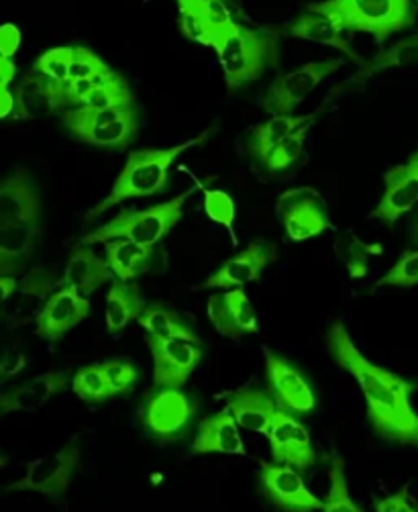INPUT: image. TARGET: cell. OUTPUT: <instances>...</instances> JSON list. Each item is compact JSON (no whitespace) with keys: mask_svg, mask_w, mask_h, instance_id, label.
Returning a JSON list of instances; mask_svg holds the SVG:
<instances>
[{"mask_svg":"<svg viewBox=\"0 0 418 512\" xmlns=\"http://www.w3.org/2000/svg\"><path fill=\"white\" fill-rule=\"evenodd\" d=\"M331 360L345 370L359 386L374 433L392 443L418 447V413L410 396L418 384L404 376L372 364L351 339L343 321H335L325 337Z\"/></svg>","mask_w":418,"mask_h":512,"instance_id":"1","label":"cell"},{"mask_svg":"<svg viewBox=\"0 0 418 512\" xmlns=\"http://www.w3.org/2000/svg\"><path fill=\"white\" fill-rule=\"evenodd\" d=\"M217 127H208L194 139H188L174 147L164 149H137L129 153V160L125 162L121 174L117 176V182L113 184L111 192L104 196L94 209L88 211L86 219H96L109 209L117 207V204L131 200V198H145L155 196L168 190L170 184V168L172 164L194 145H202L204 141L215 135Z\"/></svg>","mask_w":418,"mask_h":512,"instance_id":"2","label":"cell"},{"mask_svg":"<svg viewBox=\"0 0 418 512\" xmlns=\"http://www.w3.org/2000/svg\"><path fill=\"white\" fill-rule=\"evenodd\" d=\"M282 31L235 21L217 49L225 84L231 92L280 66Z\"/></svg>","mask_w":418,"mask_h":512,"instance_id":"3","label":"cell"},{"mask_svg":"<svg viewBox=\"0 0 418 512\" xmlns=\"http://www.w3.org/2000/svg\"><path fill=\"white\" fill-rule=\"evenodd\" d=\"M192 192L194 190L188 188L182 194L162 204H153V207L143 211L123 209L109 223H104L98 229L86 233L80 239V243L94 245V243H109L113 239H129L141 245L155 247L182 221L186 200L190 198Z\"/></svg>","mask_w":418,"mask_h":512,"instance_id":"4","label":"cell"},{"mask_svg":"<svg viewBox=\"0 0 418 512\" xmlns=\"http://www.w3.org/2000/svg\"><path fill=\"white\" fill-rule=\"evenodd\" d=\"M317 9L335 17L349 33H368L378 43L414 25L412 0H323Z\"/></svg>","mask_w":418,"mask_h":512,"instance_id":"5","label":"cell"},{"mask_svg":"<svg viewBox=\"0 0 418 512\" xmlns=\"http://www.w3.org/2000/svg\"><path fill=\"white\" fill-rule=\"evenodd\" d=\"M198 415L196 400L182 388L153 386L143 394L139 421L143 431L160 445L182 441Z\"/></svg>","mask_w":418,"mask_h":512,"instance_id":"6","label":"cell"},{"mask_svg":"<svg viewBox=\"0 0 418 512\" xmlns=\"http://www.w3.org/2000/svg\"><path fill=\"white\" fill-rule=\"evenodd\" d=\"M80 466H82V449H80V443L74 439L66 443L62 449L35 459L33 464H29L25 476L9 484L7 490L37 492L51 500H60L68 492Z\"/></svg>","mask_w":418,"mask_h":512,"instance_id":"7","label":"cell"},{"mask_svg":"<svg viewBox=\"0 0 418 512\" xmlns=\"http://www.w3.org/2000/svg\"><path fill=\"white\" fill-rule=\"evenodd\" d=\"M341 66L343 60L308 62L288 74H282L259 100V107L272 117H290L329 76L341 70Z\"/></svg>","mask_w":418,"mask_h":512,"instance_id":"8","label":"cell"},{"mask_svg":"<svg viewBox=\"0 0 418 512\" xmlns=\"http://www.w3.org/2000/svg\"><path fill=\"white\" fill-rule=\"evenodd\" d=\"M276 211L284 233L294 243H304L331 229L327 200L317 188L300 186L280 194Z\"/></svg>","mask_w":418,"mask_h":512,"instance_id":"9","label":"cell"},{"mask_svg":"<svg viewBox=\"0 0 418 512\" xmlns=\"http://www.w3.org/2000/svg\"><path fill=\"white\" fill-rule=\"evenodd\" d=\"M266 384L280 411L306 417L315 411L319 398L306 374L284 355L266 349Z\"/></svg>","mask_w":418,"mask_h":512,"instance_id":"10","label":"cell"},{"mask_svg":"<svg viewBox=\"0 0 418 512\" xmlns=\"http://www.w3.org/2000/svg\"><path fill=\"white\" fill-rule=\"evenodd\" d=\"M261 496L280 512H317L323 500L304 484L302 472L276 462H261L257 474Z\"/></svg>","mask_w":418,"mask_h":512,"instance_id":"11","label":"cell"},{"mask_svg":"<svg viewBox=\"0 0 418 512\" xmlns=\"http://www.w3.org/2000/svg\"><path fill=\"white\" fill-rule=\"evenodd\" d=\"M153 357V386L184 388L204 357L202 343L147 335Z\"/></svg>","mask_w":418,"mask_h":512,"instance_id":"12","label":"cell"},{"mask_svg":"<svg viewBox=\"0 0 418 512\" xmlns=\"http://www.w3.org/2000/svg\"><path fill=\"white\" fill-rule=\"evenodd\" d=\"M280 260V249L268 239H255L243 251L235 253L215 274L208 276L200 290H233L255 282L268 266Z\"/></svg>","mask_w":418,"mask_h":512,"instance_id":"13","label":"cell"},{"mask_svg":"<svg viewBox=\"0 0 418 512\" xmlns=\"http://www.w3.org/2000/svg\"><path fill=\"white\" fill-rule=\"evenodd\" d=\"M268 441L276 464L290 466L298 472H306L317 466V449L312 445L310 431L298 417L280 411V408L268 431Z\"/></svg>","mask_w":418,"mask_h":512,"instance_id":"14","label":"cell"},{"mask_svg":"<svg viewBox=\"0 0 418 512\" xmlns=\"http://www.w3.org/2000/svg\"><path fill=\"white\" fill-rule=\"evenodd\" d=\"M90 313L88 296L80 294L70 286H60L47 298L39 311L35 325V335L45 341H60L68 331L86 321Z\"/></svg>","mask_w":418,"mask_h":512,"instance_id":"15","label":"cell"},{"mask_svg":"<svg viewBox=\"0 0 418 512\" xmlns=\"http://www.w3.org/2000/svg\"><path fill=\"white\" fill-rule=\"evenodd\" d=\"M418 204V149L412 156L386 172L384 194L378 207L372 211V219L392 227L406 213L414 211Z\"/></svg>","mask_w":418,"mask_h":512,"instance_id":"16","label":"cell"},{"mask_svg":"<svg viewBox=\"0 0 418 512\" xmlns=\"http://www.w3.org/2000/svg\"><path fill=\"white\" fill-rule=\"evenodd\" d=\"M41 237V215L0 225V276L17 278L25 274L41 245Z\"/></svg>","mask_w":418,"mask_h":512,"instance_id":"17","label":"cell"},{"mask_svg":"<svg viewBox=\"0 0 418 512\" xmlns=\"http://www.w3.org/2000/svg\"><path fill=\"white\" fill-rule=\"evenodd\" d=\"M60 278V268L54 264L35 266L25 272L13 298L7 302V319L13 325H27L35 321L47 298L60 288Z\"/></svg>","mask_w":418,"mask_h":512,"instance_id":"18","label":"cell"},{"mask_svg":"<svg viewBox=\"0 0 418 512\" xmlns=\"http://www.w3.org/2000/svg\"><path fill=\"white\" fill-rule=\"evenodd\" d=\"M206 313L219 335L227 339H241L259 333L255 309L243 288L213 294L208 298Z\"/></svg>","mask_w":418,"mask_h":512,"instance_id":"19","label":"cell"},{"mask_svg":"<svg viewBox=\"0 0 418 512\" xmlns=\"http://www.w3.org/2000/svg\"><path fill=\"white\" fill-rule=\"evenodd\" d=\"M70 384L66 370H51L0 392V417L11 413H33Z\"/></svg>","mask_w":418,"mask_h":512,"instance_id":"20","label":"cell"},{"mask_svg":"<svg viewBox=\"0 0 418 512\" xmlns=\"http://www.w3.org/2000/svg\"><path fill=\"white\" fill-rule=\"evenodd\" d=\"M282 33L288 35V37H294V39L315 41V43H321V45L335 47V49L341 51V54H345L349 60H353L359 66L368 64L351 47V43L343 37V29L335 21V17L317 9L315 3L308 5L306 11L302 15H298L290 25H286V29Z\"/></svg>","mask_w":418,"mask_h":512,"instance_id":"21","label":"cell"},{"mask_svg":"<svg viewBox=\"0 0 418 512\" xmlns=\"http://www.w3.org/2000/svg\"><path fill=\"white\" fill-rule=\"evenodd\" d=\"M41 215V192L27 168H17L0 180V225Z\"/></svg>","mask_w":418,"mask_h":512,"instance_id":"22","label":"cell"},{"mask_svg":"<svg viewBox=\"0 0 418 512\" xmlns=\"http://www.w3.org/2000/svg\"><path fill=\"white\" fill-rule=\"evenodd\" d=\"M113 278L115 274L107 258H100L92 245L78 243L68 255V264L60 278V286H70L80 294L90 296L104 284L113 282Z\"/></svg>","mask_w":418,"mask_h":512,"instance_id":"23","label":"cell"},{"mask_svg":"<svg viewBox=\"0 0 418 512\" xmlns=\"http://www.w3.org/2000/svg\"><path fill=\"white\" fill-rule=\"evenodd\" d=\"M239 425L229 411H219L204 417L198 423L194 441L190 445L194 455L223 453V455H245V443L239 433Z\"/></svg>","mask_w":418,"mask_h":512,"instance_id":"24","label":"cell"},{"mask_svg":"<svg viewBox=\"0 0 418 512\" xmlns=\"http://www.w3.org/2000/svg\"><path fill=\"white\" fill-rule=\"evenodd\" d=\"M227 411L233 415L241 429L268 435L278 413V406L268 390L247 386L229 396Z\"/></svg>","mask_w":418,"mask_h":512,"instance_id":"25","label":"cell"},{"mask_svg":"<svg viewBox=\"0 0 418 512\" xmlns=\"http://www.w3.org/2000/svg\"><path fill=\"white\" fill-rule=\"evenodd\" d=\"M107 262L117 280L133 282L135 278L151 272L155 268L158 249L151 245H141L129 239H113L104 243Z\"/></svg>","mask_w":418,"mask_h":512,"instance_id":"26","label":"cell"},{"mask_svg":"<svg viewBox=\"0 0 418 512\" xmlns=\"http://www.w3.org/2000/svg\"><path fill=\"white\" fill-rule=\"evenodd\" d=\"M321 111V109H319ZM317 113L312 115H304V117H296V115H290V117H272L270 121L261 123L257 127L251 129L249 137H247V151L249 156L261 164L268 156L270 151L280 143L284 141L288 135H292L294 131H298L300 127L304 125H310L312 121L317 119Z\"/></svg>","mask_w":418,"mask_h":512,"instance_id":"27","label":"cell"},{"mask_svg":"<svg viewBox=\"0 0 418 512\" xmlns=\"http://www.w3.org/2000/svg\"><path fill=\"white\" fill-rule=\"evenodd\" d=\"M139 327L145 329L151 337H166V339H186L192 343H200V337L194 329V325L180 315L172 306L164 302H149L141 317L137 319Z\"/></svg>","mask_w":418,"mask_h":512,"instance_id":"28","label":"cell"},{"mask_svg":"<svg viewBox=\"0 0 418 512\" xmlns=\"http://www.w3.org/2000/svg\"><path fill=\"white\" fill-rule=\"evenodd\" d=\"M143 309H145V300L141 296L139 284L123 282L115 278L107 294V313H104L107 329L111 333L123 331L129 323L141 317Z\"/></svg>","mask_w":418,"mask_h":512,"instance_id":"29","label":"cell"},{"mask_svg":"<svg viewBox=\"0 0 418 512\" xmlns=\"http://www.w3.org/2000/svg\"><path fill=\"white\" fill-rule=\"evenodd\" d=\"M239 0H178V11H190L198 15L217 37L215 51L221 47L231 27L235 25V11Z\"/></svg>","mask_w":418,"mask_h":512,"instance_id":"30","label":"cell"},{"mask_svg":"<svg viewBox=\"0 0 418 512\" xmlns=\"http://www.w3.org/2000/svg\"><path fill=\"white\" fill-rule=\"evenodd\" d=\"M139 127H141V115H139L137 107H131L121 119L84 135L82 143H88V145H94L100 149L123 151L135 141Z\"/></svg>","mask_w":418,"mask_h":512,"instance_id":"31","label":"cell"},{"mask_svg":"<svg viewBox=\"0 0 418 512\" xmlns=\"http://www.w3.org/2000/svg\"><path fill=\"white\" fill-rule=\"evenodd\" d=\"M414 64H418V35L402 39V41L394 43L392 47L380 51V54L370 64L363 66V70L355 76V80H365L368 76L378 74V72L414 66Z\"/></svg>","mask_w":418,"mask_h":512,"instance_id":"32","label":"cell"},{"mask_svg":"<svg viewBox=\"0 0 418 512\" xmlns=\"http://www.w3.org/2000/svg\"><path fill=\"white\" fill-rule=\"evenodd\" d=\"M72 390L86 404H102L115 398L102 362L80 368L72 378Z\"/></svg>","mask_w":418,"mask_h":512,"instance_id":"33","label":"cell"},{"mask_svg":"<svg viewBox=\"0 0 418 512\" xmlns=\"http://www.w3.org/2000/svg\"><path fill=\"white\" fill-rule=\"evenodd\" d=\"M337 251H339V258L345 264L349 276L357 280V278L368 276L372 258L374 255L382 253V245H370V243L361 241L357 235L347 233L345 237L339 239Z\"/></svg>","mask_w":418,"mask_h":512,"instance_id":"34","label":"cell"},{"mask_svg":"<svg viewBox=\"0 0 418 512\" xmlns=\"http://www.w3.org/2000/svg\"><path fill=\"white\" fill-rule=\"evenodd\" d=\"M329 496L323 502V512H363V508L353 502L347 486V474H345V459L341 453H335L331 457L329 466Z\"/></svg>","mask_w":418,"mask_h":512,"instance_id":"35","label":"cell"},{"mask_svg":"<svg viewBox=\"0 0 418 512\" xmlns=\"http://www.w3.org/2000/svg\"><path fill=\"white\" fill-rule=\"evenodd\" d=\"M308 129H310V125H304L298 131H294L292 135H288L284 141H280L270 151V156L264 162H261L259 166L264 168L268 174H274V176L288 172L300 160V156H302Z\"/></svg>","mask_w":418,"mask_h":512,"instance_id":"36","label":"cell"},{"mask_svg":"<svg viewBox=\"0 0 418 512\" xmlns=\"http://www.w3.org/2000/svg\"><path fill=\"white\" fill-rule=\"evenodd\" d=\"M133 105H135V92L129 86L127 78L119 72V76L113 82L104 84V86L96 88L94 92H90L82 107L115 109V107H133Z\"/></svg>","mask_w":418,"mask_h":512,"instance_id":"37","label":"cell"},{"mask_svg":"<svg viewBox=\"0 0 418 512\" xmlns=\"http://www.w3.org/2000/svg\"><path fill=\"white\" fill-rule=\"evenodd\" d=\"M72 56H74V45H62L47 49L45 54L37 58V62L31 68V74L47 78L51 82L66 84L70 80V68H72Z\"/></svg>","mask_w":418,"mask_h":512,"instance_id":"38","label":"cell"},{"mask_svg":"<svg viewBox=\"0 0 418 512\" xmlns=\"http://www.w3.org/2000/svg\"><path fill=\"white\" fill-rule=\"evenodd\" d=\"M104 372H107L113 396H125L131 394L133 388L139 384L141 372L137 364L129 357H109V360L102 362Z\"/></svg>","mask_w":418,"mask_h":512,"instance_id":"39","label":"cell"},{"mask_svg":"<svg viewBox=\"0 0 418 512\" xmlns=\"http://www.w3.org/2000/svg\"><path fill=\"white\" fill-rule=\"evenodd\" d=\"M414 288L418 286V249L404 251L398 262L376 282V288Z\"/></svg>","mask_w":418,"mask_h":512,"instance_id":"40","label":"cell"},{"mask_svg":"<svg viewBox=\"0 0 418 512\" xmlns=\"http://www.w3.org/2000/svg\"><path fill=\"white\" fill-rule=\"evenodd\" d=\"M204 213L206 217L223 225L225 229H233L235 223V202L225 190H206L204 192Z\"/></svg>","mask_w":418,"mask_h":512,"instance_id":"41","label":"cell"},{"mask_svg":"<svg viewBox=\"0 0 418 512\" xmlns=\"http://www.w3.org/2000/svg\"><path fill=\"white\" fill-rule=\"evenodd\" d=\"M113 70L107 62H102L100 56H96L90 47L74 45L72 56V68H70V80H86L98 74H104Z\"/></svg>","mask_w":418,"mask_h":512,"instance_id":"42","label":"cell"},{"mask_svg":"<svg viewBox=\"0 0 418 512\" xmlns=\"http://www.w3.org/2000/svg\"><path fill=\"white\" fill-rule=\"evenodd\" d=\"M178 21H180V29L182 33L194 41V43H200L204 47H213L217 45V37L213 33V29L208 27L198 15L190 13V11H178Z\"/></svg>","mask_w":418,"mask_h":512,"instance_id":"43","label":"cell"},{"mask_svg":"<svg viewBox=\"0 0 418 512\" xmlns=\"http://www.w3.org/2000/svg\"><path fill=\"white\" fill-rule=\"evenodd\" d=\"M29 366L27 355L19 349H5L0 351V388L15 380L19 374H23Z\"/></svg>","mask_w":418,"mask_h":512,"instance_id":"44","label":"cell"},{"mask_svg":"<svg viewBox=\"0 0 418 512\" xmlns=\"http://www.w3.org/2000/svg\"><path fill=\"white\" fill-rule=\"evenodd\" d=\"M374 506H376V512H418L416 500L410 496L408 486H404L402 490L390 496L376 498Z\"/></svg>","mask_w":418,"mask_h":512,"instance_id":"45","label":"cell"},{"mask_svg":"<svg viewBox=\"0 0 418 512\" xmlns=\"http://www.w3.org/2000/svg\"><path fill=\"white\" fill-rule=\"evenodd\" d=\"M21 29L15 23L0 25V56L13 58L21 47Z\"/></svg>","mask_w":418,"mask_h":512,"instance_id":"46","label":"cell"},{"mask_svg":"<svg viewBox=\"0 0 418 512\" xmlns=\"http://www.w3.org/2000/svg\"><path fill=\"white\" fill-rule=\"evenodd\" d=\"M13 111H17V96L9 86H0V119L13 117Z\"/></svg>","mask_w":418,"mask_h":512,"instance_id":"47","label":"cell"},{"mask_svg":"<svg viewBox=\"0 0 418 512\" xmlns=\"http://www.w3.org/2000/svg\"><path fill=\"white\" fill-rule=\"evenodd\" d=\"M19 286V280L13 276H0V309L13 298L15 290Z\"/></svg>","mask_w":418,"mask_h":512,"instance_id":"48","label":"cell"},{"mask_svg":"<svg viewBox=\"0 0 418 512\" xmlns=\"http://www.w3.org/2000/svg\"><path fill=\"white\" fill-rule=\"evenodd\" d=\"M17 78V66L11 58L0 56V86H11Z\"/></svg>","mask_w":418,"mask_h":512,"instance_id":"49","label":"cell"},{"mask_svg":"<svg viewBox=\"0 0 418 512\" xmlns=\"http://www.w3.org/2000/svg\"><path fill=\"white\" fill-rule=\"evenodd\" d=\"M410 237H412V243L418 245V211L414 213V217L410 221Z\"/></svg>","mask_w":418,"mask_h":512,"instance_id":"50","label":"cell"},{"mask_svg":"<svg viewBox=\"0 0 418 512\" xmlns=\"http://www.w3.org/2000/svg\"><path fill=\"white\" fill-rule=\"evenodd\" d=\"M7 466H9V457L3 449H0V472H3Z\"/></svg>","mask_w":418,"mask_h":512,"instance_id":"51","label":"cell"}]
</instances>
